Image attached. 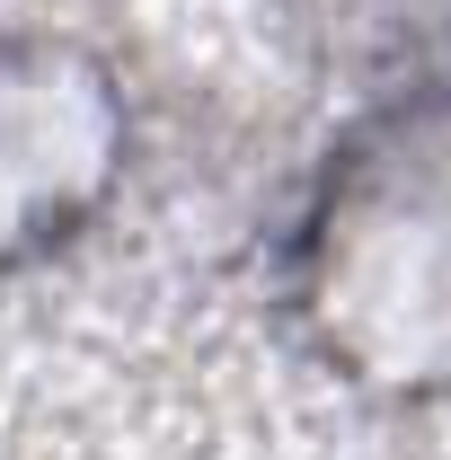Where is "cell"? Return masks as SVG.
<instances>
[{"label":"cell","mask_w":451,"mask_h":460,"mask_svg":"<svg viewBox=\"0 0 451 460\" xmlns=\"http://www.w3.org/2000/svg\"><path fill=\"white\" fill-rule=\"evenodd\" d=\"M319 310L390 381L451 372V124H398L345 177L319 230Z\"/></svg>","instance_id":"6da1fadb"}]
</instances>
